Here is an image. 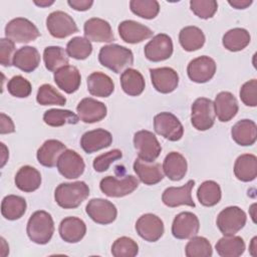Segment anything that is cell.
Segmentation results:
<instances>
[{
	"mask_svg": "<svg viewBox=\"0 0 257 257\" xmlns=\"http://www.w3.org/2000/svg\"><path fill=\"white\" fill-rule=\"evenodd\" d=\"M191 121L198 131H207L214 125L215 111L213 101L207 97H199L192 104Z\"/></svg>",
	"mask_w": 257,
	"mask_h": 257,
	"instance_id": "cell-8",
	"label": "cell"
},
{
	"mask_svg": "<svg viewBox=\"0 0 257 257\" xmlns=\"http://www.w3.org/2000/svg\"><path fill=\"white\" fill-rule=\"evenodd\" d=\"M130 8L134 14L145 19L155 18L160 11V4L156 0H132Z\"/></svg>",
	"mask_w": 257,
	"mask_h": 257,
	"instance_id": "cell-45",
	"label": "cell"
},
{
	"mask_svg": "<svg viewBox=\"0 0 257 257\" xmlns=\"http://www.w3.org/2000/svg\"><path fill=\"white\" fill-rule=\"evenodd\" d=\"M38 28L28 19L17 17L9 21L5 27L6 38L17 43H28L39 37Z\"/></svg>",
	"mask_w": 257,
	"mask_h": 257,
	"instance_id": "cell-4",
	"label": "cell"
},
{
	"mask_svg": "<svg viewBox=\"0 0 257 257\" xmlns=\"http://www.w3.org/2000/svg\"><path fill=\"white\" fill-rule=\"evenodd\" d=\"M8 92L19 98H24L30 95L32 87L30 82L21 75L13 76L7 83Z\"/></svg>",
	"mask_w": 257,
	"mask_h": 257,
	"instance_id": "cell-48",
	"label": "cell"
},
{
	"mask_svg": "<svg viewBox=\"0 0 257 257\" xmlns=\"http://www.w3.org/2000/svg\"><path fill=\"white\" fill-rule=\"evenodd\" d=\"M58 172L66 179H76L80 177L85 169L83 159L75 151L65 150L57 161Z\"/></svg>",
	"mask_w": 257,
	"mask_h": 257,
	"instance_id": "cell-15",
	"label": "cell"
},
{
	"mask_svg": "<svg viewBox=\"0 0 257 257\" xmlns=\"http://www.w3.org/2000/svg\"><path fill=\"white\" fill-rule=\"evenodd\" d=\"M54 81L64 92L73 93L79 88L81 82L80 72L73 65L62 66L54 72Z\"/></svg>",
	"mask_w": 257,
	"mask_h": 257,
	"instance_id": "cell-24",
	"label": "cell"
},
{
	"mask_svg": "<svg viewBox=\"0 0 257 257\" xmlns=\"http://www.w3.org/2000/svg\"><path fill=\"white\" fill-rule=\"evenodd\" d=\"M120 85L122 90L131 95L138 96L145 89V79L142 73L134 68H126L120 75Z\"/></svg>",
	"mask_w": 257,
	"mask_h": 257,
	"instance_id": "cell-34",
	"label": "cell"
},
{
	"mask_svg": "<svg viewBox=\"0 0 257 257\" xmlns=\"http://www.w3.org/2000/svg\"><path fill=\"white\" fill-rule=\"evenodd\" d=\"M1 145V148H2V156H1V159H2V162H1V167H4L5 163L7 162V159H8V150L6 149L5 145L3 143L0 144Z\"/></svg>",
	"mask_w": 257,
	"mask_h": 257,
	"instance_id": "cell-55",
	"label": "cell"
},
{
	"mask_svg": "<svg viewBox=\"0 0 257 257\" xmlns=\"http://www.w3.org/2000/svg\"><path fill=\"white\" fill-rule=\"evenodd\" d=\"M112 143V136L104 128H96L84 133L80 139V146L86 154H92L101 149L109 147Z\"/></svg>",
	"mask_w": 257,
	"mask_h": 257,
	"instance_id": "cell-22",
	"label": "cell"
},
{
	"mask_svg": "<svg viewBox=\"0 0 257 257\" xmlns=\"http://www.w3.org/2000/svg\"><path fill=\"white\" fill-rule=\"evenodd\" d=\"M216 72V62L213 58L203 55L190 61L187 67L189 78L197 83L209 81Z\"/></svg>",
	"mask_w": 257,
	"mask_h": 257,
	"instance_id": "cell-14",
	"label": "cell"
},
{
	"mask_svg": "<svg viewBox=\"0 0 257 257\" xmlns=\"http://www.w3.org/2000/svg\"><path fill=\"white\" fill-rule=\"evenodd\" d=\"M251 40L249 32L244 28H233L228 30L222 39L223 45L226 49L236 52L244 49Z\"/></svg>",
	"mask_w": 257,
	"mask_h": 257,
	"instance_id": "cell-38",
	"label": "cell"
},
{
	"mask_svg": "<svg viewBox=\"0 0 257 257\" xmlns=\"http://www.w3.org/2000/svg\"><path fill=\"white\" fill-rule=\"evenodd\" d=\"M139 253V246L136 241L128 237L117 238L111 246V254L114 257H134Z\"/></svg>",
	"mask_w": 257,
	"mask_h": 257,
	"instance_id": "cell-46",
	"label": "cell"
},
{
	"mask_svg": "<svg viewBox=\"0 0 257 257\" xmlns=\"http://www.w3.org/2000/svg\"><path fill=\"white\" fill-rule=\"evenodd\" d=\"M222 197L221 188L215 181L203 182L197 191V198L201 205L205 207H212L217 205Z\"/></svg>",
	"mask_w": 257,
	"mask_h": 257,
	"instance_id": "cell-39",
	"label": "cell"
},
{
	"mask_svg": "<svg viewBox=\"0 0 257 257\" xmlns=\"http://www.w3.org/2000/svg\"><path fill=\"white\" fill-rule=\"evenodd\" d=\"M16 187L26 193L36 191L41 185V175L38 170L31 166L21 167L15 175Z\"/></svg>",
	"mask_w": 257,
	"mask_h": 257,
	"instance_id": "cell-30",
	"label": "cell"
},
{
	"mask_svg": "<svg viewBox=\"0 0 257 257\" xmlns=\"http://www.w3.org/2000/svg\"><path fill=\"white\" fill-rule=\"evenodd\" d=\"M34 3L40 7H46L49 5H52L54 3V1H34Z\"/></svg>",
	"mask_w": 257,
	"mask_h": 257,
	"instance_id": "cell-56",
	"label": "cell"
},
{
	"mask_svg": "<svg viewBox=\"0 0 257 257\" xmlns=\"http://www.w3.org/2000/svg\"><path fill=\"white\" fill-rule=\"evenodd\" d=\"M48 32L55 38H65L78 32L77 25L73 18L63 11H53L46 19Z\"/></svg>",
	"mask_w": 257,
	"mask_h": 257,
	"instance_id": "cell-10",
	"label": "cell"
},
{
	"mask_svg": "<svg viewBox=\"0 0 257 257\" xmlns=\"http://www.w3.org/2000/svg\"><path fill=\"white\" fill-rule=\"evenodd\" d=\"M145 56L153 62H159L170 58L173 54V41L165 33L154 36L145 46Z\"/></svg>",
	"mask_w": 257,
	"mask_h": 257,
	"instance_id": "cell-12",
	"label": "cell"
},
{
	"mask_svg": "<svg viewBox=\"0 0 257 257\" xmlns=\"http://www.w3.org/2000/svg\"><path fill=\"white\" fill-rule=\"evenodd\" d=\"M205 40L203 31L197 26H186L179 34L180 44L186 51H195L200 49L203 47Z\"/></svg>",
	"mask_w": 257,
	"mask_h": 257,
	"instance_id": "cell-37",
	"label": "cell"
},
{
	"mask_svg": "<svg viewBox=\"0 0 257 257\" xmlns=\"http://www.w3.org/2000/svg\"><path fill=\"white\" fill-rule=\"evenodd\" d=\"M84 35L89 41L94 42H111L114 40V35L110 24L101 18H90L85 21Z\"/></svg>",
	"mask_w": 257,
	"mask_h": 257,
	"instance_id": "cell-20",
	"label": "cell"
},
{
	"mask_svg": "<svg viewBox=\"0 0 257 257\" xmlns=\"http://www.w3.org/2000/svg\"><path fill=\"white\" fill-rule=\"evenodd\" d=\"M188 165L185 157L178 152L169 153L163 163L165 175L172 181L182 180L187 173Z\"/></svg>",
	"mask_w": 257,
	"mask_h": 257,
	"instance_id": "cell-29",
	"label": "cell"
},
{
	"mask_svg": "<svg viewBox=\"0 0 257 257\" xmlns=\"http://www.w3.org/2000/svg\"><path fill=\"white\" fill-rule=\"evenodd\" d=\"M245 212L237 207L230 206L223 209L217 217V226L224 236L235 235L246 224Z\"/></svg>",
	"mask_w": 257,
	"mask_h": 257,
	"instance_id": "cell-5",
	"label": "cell"
},
{
	"mask_svg": "<svg viewBox=\"0 0 257 257\" xmlns=\"http://www.w3.org/2000/svg\"><path fill=\"white\" fill-rule=\"evenodd\" d=\"M66 52L68 56L74 59L83 60L91 54L92 45L87 38L76 36L67 42Z\"/></svg>",
	"mask_w": 257,
	"mask_h": 257,
	"instance_id": "cell-42",
	"label": "cell"
},
{
	"mask_svg": "<svg viewBox=\"0 0 257 257\" xmlns=\"http://www.w3.org/2000/svg\"><path fill=\"white\" fill-rule=\"evenodd\" d=\"M59 235L67 243L79 242L86 233L85 223L77 217H66L59 225Z\"/></svg>",
	"mask_w": 257,
	"mask_h": 257,
	"instance_id": "cell-25",
	"label": "cell"
},
{
	"mask_svg": "<svg viewBox=\"0 0 257 257\" xmlns=\"http://www.w3.org/2000/svg\"><path fill=\"white\" fill-rule=\"evenodd\" d=\"M139 186V180L135 176H125L122 179H116L112 176L104 177L99 184L101 192L107 197L120 198L132 194Z\"/></svg>",
	"mask_w": 257,
	"mask_h": 257,
	"instance_id": "cell-7",
	"label": "cell"
},
{
	"mask_svg": "<svg viewBox=\"0 0 257 257\" xmlns=\"http://www.w3.org/2000/svg\"><path fill=\"white\" fill-rule=\"evenodd\" d=\"M215 248L222 257H238L245 251V242L240 236H224L216 243Z\"/></svg>",
	"mask_w": 257,
	"mask_h": 257,
	"instance_id": "cell-36",
	"label": "cell"
},
{
	"mask_svg": "<svg viewBox=\"0 0 257 257\" xmlns=\"http://www.w3.org/2000/svg\"><path fill=\"white\" fill-rule=\"evenodd\" d=\"M27 204L24 198L16 195H8L3 198L1 203L2 216L7 220H18L26 211Z\"/></svg>",
	"mask_w": 257,
	"mask_h": 257,
	"instance_id": "cell-35",
	"label": "cell"
},
{
	"mask_svg": "<svg viewBox=\"0 0 257 257\" xmlns=\"http://www.w3.org/2000/svg\"><path fill=\"white\" fill-rule=\"evenodd\" d=\"M15 52V44L12 40L8 38L0 39V63L3 66L13 65Z\"/></svg>",
	"mask_w": 257,
	"mask_h": 257,
	"instance_id": "cell-51",
	"label": "cell"
},
{
	"mask_svg": "<svg viewBox=\"0 0 257 257\" xmlns=\"http://www.w3.org/2000/svg\"><path fill=\"white\" fill-rule=\"evenodd\" d=\"M190 7L193 13L198 17L209 19L217 12L218 3L215 0H191Z\"/></svg>",
	"mask_w": 257,
	"mask_h": 257,
	"instance_id": "cell-47",
	"label": "cell"
},
{
	"mask_svg": "<svg viewBox=\"0 0 257 257\" xmlns=\"http://www.w3.org/2000/svg\"><path fill=\"white\" fill-rule=\"evenodd\" d=\"M36 100L41 105H64L66 98L51 84H42L37 91Z\"/></svg>",
	"mask_w": 257,
	"mask_h": 257,
	"instance_id": "cell-43",
	"label": "cell"
},
{
	"mask_svg": "<svg viewBox=\"0 0 257 257\" xmlns=\"http://www.w3.org/2000/svg\"><path fill=\"white\" fill-rule=\"evenodd\" d=\"M194 185L195 181L189 180L182 187L167 188L162 195L163 203L171 208H175L182 205L195 207V203L192 198V189L194 188Z\"/></svg>",
	"mask_w": 257,
	"mask_h": 257,
	"instance_id": "cell-16",
	"label": "cell"
},
{
	"mask_svg": "<svg viewBox=\"0 0 257 257\" xmlns=\"http://www.w3.org/2000/svg\"><path fill=\"white\" fill-rule=\"evenodd\" d=\"M85 211L92 221L101 225L112 223L117 215V210L114 204L100 198L89 200L85 207Z\"/></svg>",
	"mask_w": 257,
	"mask_h": 257,
	"instance_id": "cell-11",
	"label": "cell"
},
{
	"mask_svg": "<svg viewBox=\"0 0 257 257\" xmlns=\"http://www.w3.org/2000/svg\"><path fill=\"white\" fill-rule=\"evenodd\" d=\"M235 177L242 182H251L257 176V158L252 154H243L234 165Z\"/></svg>",
	"mask_w": 257,
	"mask_h": 257,
	"instance_id": "cell-33",
	"label": "cell"
},
{
	"mask_svg": "<svg viewBox=\"0 0 257 257\" xmlns=\"http://www.w3.org/2000/svg\"><path fill=\"white\" fill-rule=\"evenodd\" d=\"M45 67L49 71H56L62 66L68 65L67 52L60 46H47L43 51Z\"/></svg>",
	"mask_w": 257,
	"mask_h": 257,
	"instance_id": "cell-40",
	"label": "cell"
},
{
	"mask_svg": "<svg viewBox=\"0 0 257 257\" xmlns=\"http://www.w3.org/2000/svg\"><path fill=\"white\" fill-rule=\"evenodd\" d=\"M150 74L153 86L161 93H170L179 84V75L171 67L152 68L150 69Z\"/></svg>",
	"mask_w": 257,
	"mask_h": 257,
	"instance_id": "cell-18",
	"label": "cell"
},
{
	"mask_svg": "<svg viewBox=\"0 0 257 257\" xmlns=\"http://www.w3.org/2000/svg\"><path fill=\"white\" fill-rule=\"evenodd\" d=\"M66 150L63 143L57 140H47L37 151V161L40 165L52 168L57 164L59 156Z\"/></svg>",
	"mask_w": 257,
	"mask_h": 257,
	"instance_id": "cell-28",
	"label": "cell"
},
{
	"mask_svg": "<svg viewBox=\"0 0 257 257\" xmlns=\"http://www.w3.org/2000/svg\"><path fill=\"white\" fill-rule=\"evenodd\" d=\"M26 232L32 242L39 245L47 244L54 233V222L51 215L42 210L34 212L27 222Z\"/></svg>",
	"mask_w": 257,
	"mask_h": 257,
	"instance_id": "cell-3",
	"label": "cell"
},
{
	"mask_svg": "<svg viewBox=\"0 0 257 257\" xmlns=\"http://www.w3.org/2000/svg\"><path fill=\"white\" fill-rule=\"evenodd\" d=\"M252 0H229L228 3L236 9H245L252 4Z\"/></svg>",
	"mask_w": 257,
	"mask_h": 257,
	"instance_id": "cell-54",
	"label": "cell"
},
{
	"mask_svg": "<svg viewBox=\"0 0 257 257\" xmlns=\"http://www.w3.org/2000/svg\"><path fill=\"white\" fill-rule=\"evenodd\" d=\"M134 171L145 185H156L164 179L163 167L159 163H147L141 159H136Z\"/></svg>",
	"mask_w": 257,
	"mask_h": 257,
	"instance_id": "cell-26",
	"label": "cell"
},
{
	"mask_svg": "<svg viewBox=\"0 0 257 257\" xmlns=\"http://www.w3.org/2000/svg\"><path fill=\"white\" fill-rule=\"evenodd\" d=\"M164 223L157 215L148 213L142 215L136 223V231L148 242L158 241L164 234Z\"/></svg>",
	"mask_w": 257,
	"mask_h": 257,
	"instance_id": "cell-13",
	"label": "cell"
},
{
	"mask_svg": "<svg viewBox=\"0 0 257 257\" xmlns=\"http://www.w3.org/2000/svg\"><path fill=\"white\" fill-rule=\"evenodd\" d=\"M240 98L247 106L257 105V79H251L241 86Z\"/></svg>",
	"mask_w": 257,
	"mask_h": 257,
	"instance_id": "cell-50",
	"label": "cell"
},
{
	"mask_svg": "<svg viewBox=\"0 0 257 257\" xmlns=\"http://www.w3.org/2000/svg\"><path fill=\"white\" fill-rule=\"evenodd\" d=\"M67 3L71 8H73L76 11H86L92 6L93 1H91V0H68Z\"/></svg>",
	"mask_w": 257,
	"mask_h": 257,
	"instance_id": "cell-53",
	"label": "cell"
},
{
	"mask_svg": "<svg viewBox=\"0 0 257 257\" xmlns=\"http://www.w3.org/2000/svg\"><path fill=\"white\" fill-rule=\"evenodd\" d=\"M120 38L131 44H136L153 36L154 32L148 26L134 20H124L118 25Z\"/></svg>",
	"mask_w": 257,
	"mask_h": 257,
	"instance_id": "cell-21",
	"label": "cell"
},
{
	"mask_svg": "<svg viewBox=\"0 0 257 257\" xmlns=\"http://www.w3.org/2000/svg\"><path fill=\"white\" fill-rule=\"evenodd\" d=\"M200 229L198 217L192 212L178 214L172 224V234L177 239H189L196 236Z\"/></svg>",
	"mask_w": 257,
	"mask_h": 257,
	"instance_id": "cell-17",
	"label": "cell"
},
{
	"mask_svg": "<svg viewBox=\"0 0 257 257\" xmlns=\"http://www.w3.org/2000/svg\"><path fill=\"white\" fill-rule=\"evenodd\" d=\"M43 120L50 126H61L65 123L75 124L78 122L79 117L68 109L51 108L44 112Z\"/></svg>",
	"mask_w": 257,
	"mask_h": 257,
	"instance_id": "cell-41",
	"label": "cell"
},
{
	"mask_svg": "<svg viewBox=\"0 0 257 257\" xmlns=\"http://www.w3.org/2000/svg\"><path fill=\"white\" fill-rule=\"evenodd\" d=\"M187 257H210L213 254L211 243L205 237L194 236L185 247Z\"/></svg>",
	"mask_w": 257,
	"mask_h": 257,
	"instance_id": "cell-44",
	"label": "cell"
},
{
	"mask_svg": "<svg viewBox=\"0 0 257 257\" xmlns=\"http://www.w3.org/2000/svg\"><path fill=\"white\" fill-rule=\"evenodd\" d=\"M121 157H122V154H121L120 150L114 149L109 152H106L102 155H99L98 157H96L93 160V164H92L93 169L98 173L105 172L108 169V167L110 166V164L117 161Z\"/></svg>",
	"mask_w": 257,
	"mask_h": 257,
	"instance_id": "cell-49",
	"label": "cell"
},
{
	"mask_svg": "<svg viewBox=\"0 0 257 257\" xmlns=\"http://www.w3.org/2000/svg\"><path fill=\"white\" fill-rule=\"evenodd\" d=\"M88 196L89 188L82 181L62 183L56 187L54 192L55 202L63 209L77 208Z\"/></svg>",
	"mask_w": 257,
	"mask_h": 257,
	"instance_id": "cell-2",
	"label": "cell"
},
{
	"mask_svg": "<svg viewBox=\"0 0 257 257\" xmlns=\"http://www.w3.org/2000/svg\"><path fill=\"white\" fill-rule=\"evenodd\" d=\"M214 104L215 115L220 121H229L238 112L239 106L236 97L229 91H222L217 94Z\"/></svg>",
	"mask_w": 257,
	"mask_h": 257,
	"instance_id": "cell-23",
	"label": "cell"
},
{
	"mask_svg": "<svg viewBox=\"0 0 257 257\" xmlns=\"http://www.w3.org/2000/svg\"><path fill=\"white\" fill-rule=\"evenodd\" d=\"M0 117H1L0 118V134L4 135V134L13 133L15 131V127H14V123H13L12 119L3 112H1Z\"/></svg>",
	"mask_w": 257,
	"mask_h": 257,
	"instance_id": "cell-52",
	"label": "cell"
},
{
	"mask_svg": "<svg viewBox=\"0 0 257 257\" xmlns=\"http://www.w3.org/2000/svg\"><path fill=\"white\" fill-rule=\"evenodd\" d=\"M134 145L138 151L139 159L147 163H153L162 152V147L156 136L150 131H139L134 136Z\"/></svg>",
	"mask_w": 257,
	"mask_h": 257,
	"instance_id": "cell-6",
	"label": "cell"
},
{
	"mask_svg": "<svg viewBox=\"0 0 257 257\" xmlns=\"http://www.w3.org/2000/svg\"><path fill=\"white\" fill-rule=\"evenodd\" d=\"M231 136L234 142L240 146H252L257 139V125L251 119H241L233 125Z\"/></svg>",
	"mask_w": 257,
	"mask_h": 257,
	"instance_id": "cell-27",
	"label": "cell"
},
{
	"mask_svg": "<svg viewBox=\"0 0 257 257\" xmlns=\"http://www.w3.org/2000/svg\"><path fill=\"white\" fill-rule=\"evenodd\" d=\"M99 63L115 73L121 72L134 63L133 51L118 44H108L100 48L98 53Z\"/></svg>",
	"mask_w": 257,
	"mask_h": 257,
	"instance_id": "cell-1",
	"label": "cell"
},
{
	"mask_svg": "<svg viewBox=\"0 0 257 257\" xmlns=\"http://www.w3.org/2000/svg\"><path fill=\"white\" fill-rule=\"evenodd\" d=\"M76 111L80 120L85 123H93L103 119L107 109L103 102L92 97H85L77 104Z\"/></svg>",
	"mask_w": 257,
	"mask_h": 257,
	"instance_id": "cell-19",
	"label": "cell"
},
{
	"mask_svg": "<svg viewBox=\"0 0 257 257\" xmlns=\"http://www.w3.org/2000/svg\"><path fill=\"white\" fill-rule=\"evenodd\" d=\"M154 128L158 135L172 142L179 141L184 134V127L179 118L168 111L155 115Z\"/></svg>",
	"mask_w": 257,
	"mask_h": 257,
	"instance_id": "cell-9",
	"label": "cell"
},
{
	"mask_svg": "<svg viewBox=\"0 0 257 257\" xmlns=\"http://www.w3.org/2000/svg\"><path fill=\"white\" fill-rule=\"evenodd\" d=\"M87 89L91 95L107 97L113 92L114 83L107 74L94 71L87 77Z\"/></svg>",
	"mask_w": 257,
	"mask_h": 257,
	"instance_id": "cell-31",
	"label": "cell"
},
{
	"mask_svg": "<svg viewBox=\"0 0 257 257\" xmlns=\"http://www.w3.org/2000/svg\"><path fill=\"white\" fill-rule=\"evenodd\" d=\"M40 63V54L35 47L23 46L16 50L13 65L24 72H32Z\"/></svg>",
	"mask_w": 257,
	"mask_h": 257,
	"instance_id": "cell-32",
	"label": "cell"
}]
</instances>
